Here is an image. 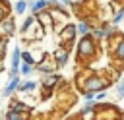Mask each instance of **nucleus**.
I'll return each mask as SVG.
<instances>
[{
  "instance_id": "nucleus-10",
  "label": "nucleus",
  "mask_w": 124,
  "mask_h": 120,
  "mask_svg": "<svg viewBox=\"0 0 124 120\" xmlns=\"http://www.w3.org/2000/svg\"><path fill=\"white\" fill-rule=\"evenodd\" d=\"M101 31H103V41H110L118 35V25H112V23H103L101 25Z\"/></svg>"
},
{
  "instance_id": "nucleus-30",
  "label": "nucleus",
  "mask_w": 124,
  "mask_h": 120,
  "mask_svg": "<svg viewBox=\"0 0 124 120\" xmlns=\"http://www.w3.org/2000/svg\"><path fill=\"white\" fill-rule=\"evenodd\" d=\"M122 79H124V75H122Z\"/></svg>"
},
{
  "instance_id": "nucleus-24",
  "label": "nucleus",
  "mask_w": 124,
  "mask_h": 120,
  "mask_svg": "<svg viewBox=\"0 0 124 120\" xmlns=\"http://www.w3.org/2000/svg\"><path fill=\"white\" fill-rule=\"evenodd\" d=\"M93 110H97V108H95V105H93V103H85V106L79 110V114H81V116H85V114H89V112H93Z\"/></svg>"
},
{
  "instance_id": "nucleus-29",
  "label": "nucleus",
  "mask_w": 124,
  "mask_h": 120,
  "mask_svg": "<svg viewBox=\"0 0 124 120\" xmlns=\"http://www.w3.org/2000/svg\"><path fill=\"white\" fill-rule=\"evenodd\" d=\"M2 70H4V64H2V62H0V72H2Z\"/></svg>"
},
{
  "instance_id": "nucleus-15",
  "label": "nucleus",
  "mask_w": 124,
  "mask_h": 120,
  "mask_svg": "<svg viewBox=\"0 0 124 120\" xmlns=\"http://www.w3.org/2000/svg\"><path fill=\"white\" fill-rule=\"evenodd\" d=\"M35 87H37V81H19L17 91H21V93H31Z\"/></svg>"
},
{
  "instance_id": "nucleus-11",
  "label": "nucleus",
  "mask_w": 124,
  "mask_h": 120,
  "mask_svg": "<svg viewBox=\"0 0 124 120\" xmlns=\"http://www.w3.org/2000/svg\"><path fill=\"white\" fill-rule=\"evenodd\" d=\"M19 81H21V79H19V75H12V77H10V81L6 83V87L2 89V97H10L14 91H17Z\"/></svg>"
},
{
  "instance_id": "nucleus-21",
  "label": "nucleus",
  "mask_w": 124,
  "mask_h": 120,
  "mask_svg": "<svg viewBox=\"0 0 124 120\" xmlns=\"http://www.w3.org/2000/svg\"><path fill=\"white\" fill-rule=\"evenodd\" d=\"M124 21V8H118L116 14L112 15V25H120Z\"/></svg>"
},
{
  "instance_id": "nucleus-25",
  "label": "nucleus",
  "mask_w": 124,
  "mask_h": 120,
  "mask_svg": "<svg viewBox=\"0 0 124 120\" xmlns=\"http://www.w3.org/2000/svg\"><path fill=\"white\" fill-rule=\"evenodd\" d=\"M116 97L124 101V79H122V81H120V83L116 85Z\"/></svg>"
},
{
  "instance_id": "nucleus-18",
  "label": "nucleus",
  "mask_w": 124,
  "mask_h": 120,
  "mask_svg": "<svg viewBox=\"0 0 124 120\" xmlns=\"http://www.w3.org/2000/svg\"><path fill=\"white\" fill-rule=\"evenodd\" d=\"M14 12H16L17 15H23V14L27 12V0H17V2L14 4Z\"/></svg>"
},
{
  "instance_id": "nucleus-3",
  "label": "nucleus",
  "mask_w": 124,
  "mask_h": 120,
  "mask_svg": "<svg viewBox=\"0 0 124 120\" xmlns=\"http://www.w3.org/2000/svg\"><path fill=\"white\" fill-rule=\"evenodd\" d=\"M76 35H78L76 25H74V23H66V25L62 27V31H60V41H62V46H66V48H68V45L72 46V41L76 39Z\"/></svg>"
},
{
  "instance_id": "nucleus-5",
  "label": "nucleus",
  "mask_w": 124,
  "mask_h": 120,
  "mask_svg": "<svg viewBox=\"0 0 124 120\" xmlns=\"http://www.w3.org/2000/svg\"><path fill=\"white\" fill-rule=\"evenodd\" d=\"M68 60H70V48H66V46L54 48V52H52V62H54L56 66H66Z\"/></svg>"
},
{
  "instance_id": "nucleus-22",
  "label": "nucleus",
  "mask_w": 124,
  "mask_h": 120,
  "mask_svg": "<svg viewBox=\"0 0 124 120\" xmlns=\"http://www.w3.org/2000/svg\"><path fill=\"white\" fill-rule=\"evenodd\" d=\"M33 70H35V66H31V64H25V62L19 64V75H29Z\"/></svg>"
},
{
  "instance_id": "nucleus-8",
  "label": "nucleus",
  "mask_w": 124,
  "mask_h": 120,
  "mask_svg": "<svg viewBox=\"0 0 124 120\" xmlns=\"http://www.w3.org/2000/svg\"><path fill=\"white\" fill-rule=\"evenodd\" d=\"M60 79H62V77H60V74H56V72H52V74H45V77H43L41 85H43V89H45V91H52Z\"/></svg>"
},
{
  "instance_id": "nucleus-1",
  "label": "nucleus",
  "mask_w": 124,
  "mask_h": 120,
  "mask_svg": "<svg viewBox=\"0 0 124 120\" xmlns=\"http://www.w3.org/2000/svg\"><path fill=\"white\" fill-rule=\"evenodd\" d=\"M78 60L79 62H87L91 58H95L97 50H99V45L97 41L91 37V35H83L79 41H78Z\"/></svg>"
},
{
  "instance_id": "nucleus-12",
  "label": "nucleus",
  "mask_w": 124,
  "mask_h": 120,
  "mask_svg": "<svg viewBox=\"0 0 124 120\" xmlns=\"http://www.w3.org/2000/svg\"><path fill=\"white\" fill-rule=\"evenodd\" d=\"M35 17H39V25L45 29V27H50V25H54V14H48L46 10L45 12H39Z\"/></svg>"
},
{
  "instance_id": "nucleus-13",
  "label": "nucleus",
  "mask_w": 124,
  "mask_h": 120,
  "mask_svg": "<svg viewBox=\"0 0 124 120\" xmlns=\"http://www.w3.org/2000/svg\"><path fill=\"white\" fill-rule=\"evenodd\" d=\"M54 62L52 60H48V58H45V60H39L37 64H35V68L39 70V72H43V74H52L54 72Z\"/></svg>"
},
{
  "instance_id": "nucleus-20",
  "label": "nucleus",
  "mask_w": 124,
  "mask_h": 120,
  "mask_svg": "<svg viewBox=\"0 0 124 120\" xmlns=\"http://www.w3.org/2000/svg\"><path fill=\"white\" fill-rule=\"evenodd\" d=\"M21 62H25V64H31V66H35V64H37V60L33 58V54H31L29 50H21Z\"/></svg>"
},
{
  "instance_id": "nucleus-23",
  "label": "nucleus",
  "mask_w": 124,
  "mask_h": 120,
  "mask_svg": "<svg viewBox=\"0 0 124 120\" xmlns=\"http://www.w3.org/2000/svg\"><path fill=\"white\" fill-rule=\"evenodd\" d=\"M8 10H10V2L0 0V21H2L4 17H8Z\"/></svg>"
},
{
  "instance_id": "nucleus-16",
  "label": "nucleus",
  "mask_w": 124,
  "mask_h": 120,
  "mask_svg": "<svg viewBox=\"0 0 124 120\" xmlns=\"http://www.w3.org/2000/svg\"><path fill=\"white\" fill-rule=\"evenodd\" d=\"M6 120H27V112H17V110H10L8 108Z\"/></svg>"
},
{
  "instance_id": "nucleus-7",
  "label": "nucleus",
  "mask_w": 124,
  "mask_h": 120,
  "mask_svg": "<svg viewBox=\"0 0 124 120\" xmlns=\"http://www.w3.org/2000/svg\"><path fill=\"white\" fill-rule=\"evenodd\" d=\"M48 8H50V4L46 0H27V10L31 15H37L39 12H45Z\"/></svg>"
},
{
  "instance_id": "nucleus-26",
  "label": "nucleus",
  "mask_w": 124,
  "mask_h": 120,
  "mask_svg": "<svg viewBox=\"0 0 124 120\" xmlns=\"http://www.w3.org/2000/svg\"><path fill=\"white\" fill-rule=\"evenodd\" d=\"M6 39L8 37H2L0 39V58H4V54H6Z\"/></svg>"
},
{
  "instance_id": "nucleus-6",
  "label": "nucleus",
  "mask_w": 124,
  "mask_h": 120,
  "mask_svg": "<svg viewBox=\"0 0 124 120\" xmlns=\"http://www.w3.org/2000/svg\"><path fill=\"white\" fill-rule=\"evenodd\" d=\"M116 37H118V41H116L114 46H112V58H114L116 62L124 64V35L118 33Z\"/></svg>"
},
{
  "instance_id": "nucleus-27",
  "label": "nucleus",
  "mask_w": 124,
  "mask_h": 120,
  "mask_svg": "<svg viewBox=\"0 0 124 120\" xmlns=\"http://www.w3.org/2000/svg\"><path fill=\"white\" fill-rule=\"evenodd\" d=\"M107 97V91H99V93H95V97H93V101H97V103H101L103 99Z\"/></svg>"
},
{
  "instance_id": "nucleus-2",
  "label": "nucleus",
  "mask_w": 124,
  "mask_h": 120,
  "mask_svg": "<svg viewBox=\"0 0 124 120\" xmlns=\"http://www.w3.org/2000/svg\"><path fill=\"white\" fill-rule=\"evenodd\" d=\"M108 85H110V81L105 79V75H101V74H91V75H87V77L79 83V89H81V93H85V91H89V93H99V91H107Z\"/></svg>"
},
{
  "instance_id": "nucleus-19",
  "label": "nucleus",
  "mask_w": 124,
  "mask_h": 120,
  "mask_svg": "<svg viewBox=\"0 0 124 120\" xmlns=\"http://www.w3.org/2000/svg\"><path fill=\"white\" fill-rule=\"evenodd\" d=\"M27 108H29V106H27L25 103H21V101H16V99H14V101L10 103V110H17V112H27Z\"/></svg>"
},
{
  "instance_id": "nucleus-9",
  "label": "nucleus",
  "mask_w": 124,
  "mask_h": 120,
  "mask_svg": "<svg viewBox=\"0 0 124 120\" xmlns=\"http://www.w3.org/2000/svg\"><path fill=\"white\" fill-rule=\"evenodd\" d=\"M14 33H16V21H14V17H4L0 21V35L12 37Z\"/></svg>"
},
{
  "instance_id": "nucleus-14",
  "label": "nucleus",
  "mask_w": 124,
  "mask_h": 120,
  "mask_svg": "<svg viewBox=\"0 0 124 120\" xmlns=\"http://www.w3.org/2000/svg\"><path fill=\"white\" fill-rule=\"evenodd\" d=\"M91 29H93V23L89 21V19H81L78 25H76V31H78V35H89L91 33Z\"/></svg>"
},
{
  "instance_id": "nucleus-28",
  "label": "nucleus",
  "mask_w": 124,
  "mask_h": 120,
  "mask_svg": "<svg viewBox=\"0 0 124 120\" xmlns=\"http://www.w3.org/2000/svg\"><path fill=\"white\" fill-rule=\"evenodd\" d=\"M85 0H70V6H79V4H83Z\"/></svg>"
},
{
  "instance_id": "nucleus-4",
  "label": "nucleus",
  "mask_w": 124,
  "mask_h": 120,
  "mask_svg": "<svg viewBox=\"0 0 124 120\" xmlns=\"http://www.w3.org/2000/svg\"><path fill=\"white\" fill-rule=\"evenodd\" d=\"M19 64H21V48L19 46H14L12 50V56H10V75H19Z\"/></svg>"
},
{
  "instance_id": "nucleus-17",
  "label": "nucleus",
  "mask_w": 124,
  "mask_h": 120,
  "mask_svg": "<svg viewBox=\"0 0 124 120\" xmlns=\"http://www.w3.org/2000/svg\"><path fill=\"white\" fill-rule=\"evenodd\" d=\"M35 21H37V17L29 14V15H27V17L23 19V23H21V33H25V31H29V29H31V27L35 25Z\"/></svg>"
}]
</instances>
